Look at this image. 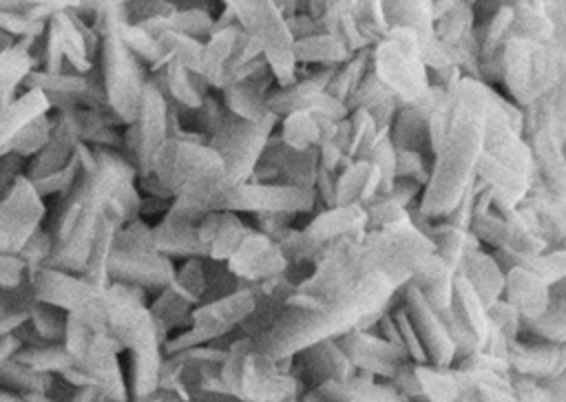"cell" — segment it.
<instances>
[{
  "label": "cell",
  "instance_id": "1",
  "mask_svg": "<svg viewBox=\"0 0 566 402\" xmlns=\"http://www.w3.org/2000/svg\"><path fill=\"white\" fill-rule=\"evenodd\" d=\"M93 150L95 168L80 172L73 188L55 199V210L44 225L53 236V252L44 267L82 274L104 223L126 225L139 219L142 192L130 159L119 150Z\"/></svg>",
  "mask_w": 566,
  "mask_h": 402
},
{
  "label": "cell",
  "instance_id": "2",
  "mask_svg": "<svg viewBox=\"0 0 566 402\" xmlns=\"http://www.w3.org/2000/svg\"><path fill=\"white\" fill-rule=\"evenodd\" d=\"M453 110L442 141L433 157L431 177L422 192L420 214L424 219H440L455 210L467 190L475 186V166L484 150V124L493 93L484 82L464 75L451 91Z\"/></svg>",
  "mask_w": 566,
  "mask_h": 402
},
{
  "label": "cell",
  "instance_id": "3",
  "mask_svg": "<svg viewBox=\"0 0 566 402\" xmlns=\"http://www.w3.org/2000/svg\"><path fill=\"white\" fill-rule=\"evenodd\" d=\"M150 174L170 197V208L195 223L219 210L223 194L232 188L226 166L208 139L184 128L159 146Z\"/></svg>",
  "mask_w": 566,
  "mask_h": 402
},
{
  "label": "cell",
  "instance_id": "4",
  "mask_svg": "<svg viewBox=\"0 0 566 402\" xmlns=\"http://www.w3.org/2000/svg\"><path fill=\"white\" fill-rule=\"evenodd\" d=\"M102 331L115 338L122 351L130 353V398L155 393L166 340L148 311L146 294L128 285H108L104 289Z\"/></svg>",
  "mask_w": 566,
  "mask_h": 402
},
{
  "label": "cell",
  "instance_id": "5",
  "mask_svg": "<svg viewBox=\"0 0 566 402\" xmlns=\"http://www.w3.org/2000/svg\"><path fill=\"white\" fill-rule=\"evenodd\" d=\"M126 20L124 2H97L93 29L99 38L97 73L106 93L111 115L130 126L142 106L144 88L148 82V68L130 53L119 35V24Z\"/></svg>",
  "mask_w": 566,
  "mask_h": 402
},
{
  "label": "cell",
  "instance_id": "6",
  "mask_svg": "<svg viewBox=\"0 0 566 402\" xmlns=\"http://www.w3.org/2000/svg\"><path fill=\"white\" fill-rule=\"evenodd\" d=\"M283 360H274L248 336H239L228 349L221 362L223 389L243 402H290L303 395V382L283 367Z\"/></svg>",
  "mask_w": 566,
  "mask_h": 402
},
{
  "label": "cell",
  "instance_id": "7",
  "mask_svg": "<svg viewBox=\"0 0 566 402\" xmlns=\"http://www.w3.org/2000/svg\"><path fill=\"white\" fill-rule=\"evenodd\" d=\"M175 272L177 263L155 250L150 223L135 219L117 230L108 258L111 285L117 283L137 287L144 294H159L170 285Z\"/></svg>",
  "mask_w": 566,
  "mask_h": 402
},
{
  "label": "cell",
  "instance_id": "8",
  "mask_svg": "<svg viewBox=\"0 0 566 402\" xmlns=\"http://www.w3.org/2000/svg\"><path fill=\"white\" fill-rule=\"evenodd\" d=\"M502 82L524 108L566 82V53L551 42L511 38L502 49Z\"/></svg>",
  "mask_w": 566,
  "mask_h": 402
},
{
  "label": "cell",
  "instance_id": "9",
  "mask_svg": "<svg viewBox=\"0 0 566 402\" xmlns=\"http://www.w3.org/2000/svg\"><path fill=\"white\" fill-rule=\"evenodd\" d=\"M374 75L405 104H416L431 86L420 55V38L411 27H391L371 49Z\"/></svg>",
  "mask_w": 566,
  "mask_h": 402
},
{
  "label": "cell",
  "instance_id": "10",
  "mask_svg": "<svg viewBox=\"0 0 566 402\" xmlns=\"http://www.w3.org/2000/svg\"><path fill=\"white\" fill-rule=\"evenodd\" d=\"M29 278L35 300L49 303L93 329H104V289L93 287L80 274L55 267H38Z\"/></svg>",
  "mask_w": 566,
  "mask_h": 402
},
{
  "label": "cell",
  "instance_id": "11",
  "mask_svg": "<svg viewBox=\"0 0 566 402\" xmlns=\"http://www.w3.org/2000/svg\"><path fill=\"white\" fill-rule=\"evenodd\" d=\"M279 117L268 121H245L234 117L232 113L223 119V124L208 137V146L221 157L230 186L245 183L263 155V148L279 124Z\"/></svg>",
  "mask_w": 566,
  "mask_h": 402
},
{
  "label": "cell",
  "instance_id": "12",
  "mask_svg": "<svg viewBox=\"0 0 566 402\" xmlns=\"http://www.w3.org/2000/svg\"><path fill=\"white\" fill-rule=\"evenodd\" d=\"M170 104L164 97L161 88L148 75L139 115L124 130V155L137 170V179L148 177L153 168L155 152L170 137Z\"/></svg>",
  "mask_w": 566,
  "mask_h": 402
},
{
  "label": "cell",
  "instance_id": "13",
  "mask_svg": "<svg viewBox=\"0 0 566 402\" xmlns=\"http://www.w3.org/2000/svg\"><path fill=\"white\" fill-rule=\"evenodd\" d=\"M49 216L46 201L24 174L0 199V254H18Z\"/></svg>",
  "mask_w": 566,
  "mask_h": 402
},
{
  "label": "cell",
  "instance_id": "14",
  "mask_svg": "<svg viewBox=\"0 0 566 402\" xmlns=\"http://www.w3.org/2000/svg\"><path fill=\"white\" fill-rule=\"evenodd\" d=\"M316 205V190L283 186V183H239L232 186L221 203L219 210L226 212H290L301 214L310 212Z\"/></svg>",
  "mask_w": 566,
  "mask_h": 402
},
{
  "label": "cell",
  "instance_id": "15",
  "mask_svg": "<svg viewBox=\"0 0 566 402\" xmlns=\"http://www.w3.org/2000/svg\"><path fill=\"white\" fill-rule=\"evenodd\" d=\"M338 347L347 356V360L354 364V369H363L367 373L394 378L396 371L409 362V353L382 336H374L365 329H352L336 338Z\"/></svg>",
  "mask_w": 566,
  "mask_h": 402
},
{
  "label": "cell",
  "instance_id": "16",
  "mask_svg": "<svg viewBox=\"0 0 566 402\" xmlns=\"http://www.w3.org/2000/svg\"><path fill=\"white\" fill-rule=\"evenodd\" d=\"M228 269L243 283H261L272 276H279L287 267L279 243L268 234L252 228L234 254L226 261Z\"/></svg>",
  "mask_w": 566,
  "mask_h": 402
},
{
  "label": "cell",
  "instance_id": "17",
  "mask_svg": "<svg viewBox=\"0 0 566 402\" xmlns=\"http://www.w3.org/2000/svg\"><path fill=\"white\" fill-rule=\"evenodd\" d=\"M80 144H82V137H80V121H77L75 108L53 110V128H51L49 141L33 159L27 161L24 177L35 181L53 172H60L73 161Z\"/></svg>",
  "mask_w": 566,
  "mask_h": 402
},
{
  "label": "cell",
  "instance_id": "18",
  "mask_svg": "<svg viewBox=\"0 0 566 402\" xmlns=\"http://www.w3.org/2000/svg\"><path fill=\"white\" fill-rule=\"evenodd\" d=\"M402 289H405V309L427 351V358L438 367H449L455 358V345L438 309L411 283H407Z\"/></svg>",
  "mask_w": 566,
  "mask_h": 402
},
{
  "label": "cell",
  "instance_id": "19",
  "mask_svg": "<svg viewBox=\"0 0 566 402\" xmlns=\"http://www.w3.org/2000/svg\"><path fill=\"white\" fill-rule=\"evenodd\" d=\"M296 356V369L292 371L310 389H318L327 382H345L354 378V364L347 360L336 338L318 340Z\"/></svg>",
  "mask_w": 566,
  "mask_h": 402
},
{
  "label": "cell",
  "instance_id": "20",
  "mask_svg": "<svg viewBox=\"0 0 566 402\" xmlns=\"http://www.w3.org/2000/svg\"><path fill=\"white\" fill-rule=\"evenodd\" d=\"M444 93H447L444 88L431 84L416 104L402 106L398 110V115L394 117V124H391V133H389L394 148L418 150L422 155L431 152L429 117H431L433 108L438 106V102L444 97Z\"/></svg>",
  "mask_w": 566,
  "mask_h": 402
},
{
  "label": "cell",
  "instance_id": "21",
  "mask_svg": "<svg viewBox=\"0 0 566 402\" xmlns=\"http://www.w3.org/2000/svg\"><path fill=\"white\" fill-rule=\"evenodd\" d=\"M261 159L270 161L279 170L276 183L316 190V179H318V170H321L318 148L294 150L283 144L279 133H272L263 148Z\"/></svg>",
  "mask_w": 566,
  "mask_h": 402
},
{
  "label": "cell",
  "instance_id": "22",
  "mask_svg": "<svg viewBox=\"0 0 566 402\" xmlns=\"http://www.w3.org/2000/svg\"><path fill=\"white\" fill-rule=\"evenodd\" d=\"M250 230L252 225H245L237 216V212H226V210L208 212L197 223V236H199L203 258L228 261Z\"/></svg>",
  "mask_w": 566,
  "mask_h": 402
},
{
  "label": "cell",
  "instance_id": "23",
  "mask_svg": "<svg viewBox=\"0 0 566 402\" xmlns=\"http://www.w3.org/2000/svg\"><path fill=\"white\" fill-rule=\"evenodd\" d=\"M150 77L177 113L197 110L210 95L208 82L197 71H190L179 62H166L159 71L150 73Z\"/></svg>",
  "mask_w": 566,
  "mask_h": 402
},
{
  "label": "cell",
  "instance_id": "24",
  "mask_svg": "<svg viewBox=\"0 0 566 402\" xmlns=\"http://www.w3.org/2000/svg\"><path fill=\"white\" fill-rule=\"evenodd\" d=\"M274 84L276 82H274L270 68H265L250 80H243V82H237V84L223 88L221 102L239 119L254 121V124L268 121V119L276 117L274 113H270L268 102H265V97L274 88Z\"/></svg>",
  "mask_w": 566,
  "mask_h": 402
},
{
  "label": "cell",
  "instance_id": "25",
  "mask_svg": "<svg viewBox=\"0 0 566 402\" xmlns=\"http://www.w3.org/2000/svg\"><path fill=\"white\" fill-rule=\"evenodd\" d=\"M150 236L155 250L172 261L203 256L197 236V223L181 216L172 208H168L164 216L155 225H150Z\"/></svg>",
  "mask_w": 566,
  "mask_h": 402
},
{
  "label": "cell",
  "instance_id": "26",
  "mask_svg": "<svg viewBox=\"0 0 566 402\" xmlns=\"http://www.w3.org/2000/svg\"><path fill=\"white\" fill-rule=\"evenodd\" d=\"M548 289H551V285H546L537 274H533L526 267L515 265L504 272L502 298L506 303H511L517 309V314L522 316V320H526V322L537 320L546 311Z\"/></svg>",
  "mask_w": 566,
  "mask_h": 402
},
{
  "label": "cell",
  "instance_id": "27",
  "mask_svg": "<svg viewBox=\"0 0 566 402\" xmlns=\"http://www.w3.org/2000/svg\"><path fill=\"white\" fill-rule=\"evenodd\" d=\"M380 186H382L380 168L369 159H354L336 174V186H334L336 205H349V203L365 205L380 192Z\"/></svg>",
  "mask_w": 566,
  "mask_h": 402
},
{
  "label": "cell",
  "instance_id": "28",
  "mask_svg": "<svg viewBox=\"0 0 566 402\" xmlns=\"http://www.w3.org/2000/svg\"><path fill=\"white\" fill-rule=\"evenodd\" d=\"M455 274L473 287V292L480 296L486 309L504 294V272L500 263L493 258V254H486L482 250L469 252L460 261Z\"/></svg>",
  "mask_w": 566,
  "mask_h": 402
},
{
  "label": "cell",
  "instance_id": "29",
  "mask_svg": "<svg viewBox=\"0 0 566 402\" xmlns=\"http://www.w3.org/2000/svg\"><path fill=\"white\" fill-rule=\"evenodd\" d=\"M334 119L316 113V110H292L285 117H281V139L285 146L294 150H307L318 148L334 130Z\"/></svg>",
  "mask_w": 566,
  "mask_h": 402
},
{
  "label": "cell",
  "instance_id": "30",
  "mask_svg": "<svg viewBox=\"0 0 566 402\" xmlns=\"http://www.w3.org/2000/svg\"><path fill=\"white\" fill-rule=\"evenodd\" d=\"M303 230H307L321 243H329L345 234H365L367 232V210L360 203L325 208Z\"/></svg>",
  "mask_w": 566,
  "mask_h": 402
},
{
  "label": "cell",
  "instance_id": "31",
  "mask_svg": "<svg viewBox=\"0 0 566 402\" xmlns=\"http://www.w3.org/2000/svg\"><path fill=\"white\" fill-rule=\"evenodd\" d=\"M409 283L438 309H447L453 303L455 269L436 252L411 274Z\"/></svg>",
  "mask_w": 566,
  "mask_h": 402
},
{
  "label": "cell",
  "instance_id": "32",
  "mask_svg": "<svg viewBox=\"0 0 566 402\" xmlns=\"http://www.w3.org/2000/svg\"><path fill=\"white\" fill-rule=\"evenodd\" d=\"M46 113H51V104L46 95L38 88H27L15 99H11L0 110V157L4 155V148L20 128H24L31 119Z\"/></svg>",
  "mask_w": 566,
  "mask_h": 402
},
{
  "label": "cell",
  "instance_id": "33",
  "mask_svg": "<svg viewBox=\"0 0 566 402\" xmlns=\"http://www.w3.org/2000/svg\"><path fill=\"white\" fill-rule=\"evenodd\" d=\"M327 402H400L394 384H376L371 373L354 375L345 382H327L316 389Z\"/></svg>",
  "mask_w": 566,
  "mask_h": 402
},
{
  "label": "cell",
  "instance_id": "34",
  "mask_svg": "<svg viewBox=\"0 0 566 402\" xmlns=\"http://www.w3.org/2000/svg\"><path fill=\"white\" fill-rule=\"evenodd\" d=\"M451 307L455 309L458 318L462 320V325L475 336L480 349L486 347L491 334H493V322L489 318V311L484 307V303L480 300V296L473 292V287L455 274V285H453V303Z\"/></svg>",
  "mask_w": 566,
  "mask_h": 402
},
{
  "label": "cell",
  "instance_id": "35",
  "mask_svg": "<svg viewBox=\"0 0 566 402\" xmlns=\"http://www.w3.org/2000/svg\"><path fill=\"white\" fill-rule=\"evenodd\" d=\"M192 309L195 305L179 296L170 285L155 294V298L148 303V311L164 340H168L170 334H179L190 327Z\"/></svg>",
  "mask_w": 566,
  "mask_h": 402
},
{
  "label": "cell",
  "instance_id": "36",
  "mask_svg": "<svg viewBox=\"0 0 566 402\" xmlns=\"http://www.w3.org/2000/svg\"><path fill=\"white\" fill-rule=\"evenodd\" d=\"M294 55L296 62L303 64H321V66H340L345 64L354 53L345 46V42L338 35L332 33H314L310 38L294 42Z\"/></svg>",
  "mask_w": 566,
  "mask_h": 402
},
{
  "label": "cell",
  "instance_id": "37",
  "mask_svg": "<svg viewBox=\"0 0 566 402\" xmlns=\"http://www.w3.org/2000/svg\"><path fill=\"white\" fill-rule=\"evenodd\" d=\"M31 68H35V60L31 51L18 42L0 55V110L18 97Z\"/></svg>",
  "mask_w": 566,
  "mask_h": 402
},
{
  "label": "cell",
  "instance_id": "38",
  "mask_svg": "<svg viewBox=\"0 0 566 402\" xmlns=\"http://www.w3.org/2000/svg\"><path fill=\"white\" fill-rule=\"evenodd\" d=\"M429 239H431V243L436 247V254L440 258H444L453 269H458L460 261L469 252L480 250V241H478V236L471 230H460V228L449 225V223L431 225Z\"/></svg>",
  "mask_w": 566,
  "mask_h": 402
},
{
  "label": "cell",
  "instance_id": "39",
  "mask_svg": "<svg viewBox=\"0 0 566 402\" xmlns=\"http://www.w3.org/2000/svg\"><path fill=\"white\" fill-rule=\"evenodd\" d=\"M13 358L33 371L62 375L75 362L62 342H40V345H20Z\"/></svg>",
  "mask_w": 566,
  "mask_h": 402
},
{
  "label": "cell",
  "instance_id": "40",
  "mask_svg": "<svg viewBox=\"0 0 566 402\" xmlns=\"http://www.w3.org/2000/svg\"><path fill=\"white\" fill-rule=\"evenodd\" d=\"M53 382H55V375L33 371L31 367L18 362L13 356L4 360V364L0 367V387L20 395H29V393L49 395L53 389Z\"/></svg>",
  "mask_w": 566,
  "mask_h": 402
},
{
  "label": "cell",
  "instance_id": "41",
  "mask_svg": "<svg viewBox=\"0 0 566 402\" xmlns=\"http://www.w3.org/2000/svg\"><path fill=\"white\" fill-rule=\"evenodd\" d=\"M166 27L199 42H206L214 29V15L208 11V4L175 2V11L166 15Z\"/></svg>",
  "mask_w": 566,
  "mask_h": 402
},
{
  "label": "cell",
  "instance_id": "42",
  "mask_svg": "<svg viewBox=\"0 0 566 402\" xmlns=\"http://www.w3.org/2000/svg\"><path fill=\"white\" fill-rule=\"evenodd\" d=\"M371 46L354 53L345 64H340L327 86V93L336 97L338 102L347 104L349 95L358 88V84L365 80V75L371 71Z\"/></svg>",
  "mask_w": 566,
  "mask_h": 402
},
{
  "label": "cell",
  "instance_id": "43",
  "mask_svg": "<svg viewBox=\"0 0 566 402\" xmlns=\"http://www.w3.org/2000/svg\"><path fill=\"white\" fill-rule=\"evenodd\" d=\"M51 128H53V110L31 119L24 128H20L15 133V137L9 141V146L4 148V155L9 152V155H15L24 161L33 159L46 146Z\"/></svg>",
  "mask_w": 566,
  "mask_h": 402
},
{
  "label": "cell",
  "instance_id": "44",
  "mask_svg": "<svg viewBox=\"0 0 566 402\" xmlns=\"http://www.w3.org/2000/svg\"><path fill=\"white\" fill-rule=\"evenodd\" d=\"M119 35H122L124 44L130 49V53L148 68V73H155L166 64L157 40L146 29H142L139 24H128L124 20L119 24Z\"/></svg>",
  "mask_w": 566,
  "mask_h": 402
},
{
  "label": "cell",
  "instance_id": "45",
  "mask_svg": "<svg viewBox=\"0 0 566 402\" xmlns=\"http://www.w3.org/2000/svg\"><path fill=\"white\" fill-rule=\"evenodd\" d=\"M66 318L69 314H64L62 309L35 300L29 309V320L27 325L31 327V331L35 334L38 340L42 342H62L64 331H66Z\"/></svg>",
  "mask_w": 566,
  "mask_h": 402
},
{
  "label": "cell",
  "instance_id": "46",
  "mask_svg": "<svg viewBox=\"0 0 566 402\" xmlns=\"http://www.w3.org/2000/svg\"><path fill=\"white\" fill-rule=\"evenodd\" d=\"M170 287L184 296L195 307L201 305L206 292V274H203V256L186 258L177 265V272L170 281Z\"/></svg>",
  "mask_w": 566,
  "mask_h": 402
},
{
  "label": "cell",
  "instance_id": "47",
  "mask_svg": "<svg viewBox=\"0 0 566 402\" xmlns=\"http://www.w3.org/2000/svg\"><path fill=\"white\" fill-rule=\"evenodd\" d=\"M283 256L290 261V263H316V258L321 256L323 247L327 243H321L318 239H314L307 230H285L279 239H276Z\"/></svg>",
  "mask_w": 566,
  "mask_h": 402
},
{
  "label": "cell",
  "instance_id": "48",
  "mask_svg": "<svg viewBox=\"0 0 566 402\" xmlns=\"http://www.w3.org/2000/svg\"><path fill=\"white\" fill-rule=\"evenodd\" d=\"M394 99H398V97L374 75V71H369L365 75V80L358 84V88L349 95L345 106H347L349 113H354V110L371 113V110H376V108H380V106H385Z\"/></svg>",
  "mask_w": 566,
  "mask_h": 402
},
{
  "label": "cell",
  "instance_id": "49",
  "mask_svg": "<svg viewBox=\"0 0 566 402\" xmlns=\"http://www.w3.org/2000/svg\"><path fill=\"white\" fill-rule=\"evenodd\" d=\"M203 274H206V292H203V300L201 303H210L217 298H223L241 287H245L248 283L239 281L230 269L226 261H212V258H203Z\"/></svg>",
  "mask_w": 566,
  "mask_h": 402
},
{
  "label": "cell",
  "instance_id": "50",
  "mask_svg": "<svg viewBox=\"0 0 566 402\" xmlns=\"http://www.w3.org/2000/svg\"><path fill=\"white\" fill-rule=\"evenodd\" d=\"M352 126V144H349V159H367L369 150L378 141V126L367 110H354L349 117Z\"/></svg>",
  "mask_w": 566,
  "mask_h": 402
},
{
  "label": "cell",
  "instance_id": "51",
  "mask_svg": "<svg viewBox=\"0 0 566 402\" xmlns=\"http://www.w3.org/2000/svg\"><path fill=\"white\" fill-rule=\"evenodd\" d=\"M433 161L427 159V155L418 150H402L396 148V179H411L420 186L429 183Z\"/></svg>",
  "mask_w": 566,
  "mask_h": 402
},
{
  "label": "cell",
  "instance_id": "52",
  "mask_svg": "<svg viewBox=\"0 0 566 402\" xmlns=\"http://www.w3.org/2000/svg\"><path fill=\"white\" fill-rule=\"evenodd\" d=\"M77 177H80V163H77V159L73 157V161H71L66 168H62L60 172H53V174H49V177L35 179V181H31V183L35 186L38 194L46 201L49 197L60 199L62 194H66V192L73 188V183L77 181Z\"/></svg>",
  "mask_w": 566,
  "mask_h": 402
},
{
  "label": "cell",
  "instance_id": "53",
  "mask_svg": "<svg viewBox=\"0 0 566 402\" xmlns=\"http://www.w3.org/2000/svg\"><path fill=\"white\" fill-rule=\"evenodd\" d=\"M486 311H489V318H491L493 327L506 338V342L517 340V336H520V325H522V316L517 314V309H515L511 303H506L504 298H500V300H495Z\"/></svg>",
  "mask_w": 566,
  "mask_h": 402
},
{
  "label": "cell",
  "instance_id": "54",
  "mask_svg": "<svg viewBox=\"0 0 566 402\" xmlns=\"http://www.w3.org/2000/svg\"><path fill=\"white\" fill-rule=\"evenodd\" d=\"M367 159H369L371 163H376V166L380 168V172H382V186H380V192H378V194L389 192V188H391L394 181H396V148H394L391 139H389V137L378 139L376 146L369 150Z\"/></svg>",
  "mask_w": 566,
  "mask_h": 402
},
{
  "label": "cell",
  "instance_id": "55",
  "mask_svg": "<svg viewBox=\"0 0 566 402\" xmlns=\"http://www.w3.org/2000/svg\"><path fill=\"white\" fill-rule=\"evenodd\" d=\"M29 281V267L20 254H0V287L13 289Z\"/></svg>",
  "mask_w": 566,
  "mask_h": 402
},
{
  "label": "cell",
  "instance_id": "56",
  "mask_svg": "<svg viewBox=\"0 0 566 402\" xmlns=\"http://www.w3.org/2000/svg\"><path fill=\"white\" fill-rule=\"evenodd\" d=\"M27 161L15 155H2L0 157V199L13 188V183L24 174Z\"/></svg>",
  "mask_w": 566,
  "mask_h": 402
},
{
  "label": "cell",
  "instance_id": "57",
  "mask_svg": "<svg viewBox=\"0 0 566 402\" xmlns=\"http://www.w3.org/2000/svg\"><path fill=\"white\" fill-rule=\"evenodd\" d=\"M186 402H243L226 391H195Z\"/></svg>",
  "mask_w": 566,
  "mask_h": 402
},
{
  "label": "cell",
  "instance_id": "58",
  "mask_svg": "<svg viewBox=\"0 0 566 402\" xmlns=\"http://www.w3.org/2000/svg\"><path fill=\"white\" fill-rule=\"evenodd\" d=\"M18 349H20V340H18L15 334L0 336V367H2L4 360H9Z\"/></svg>",
  "mask_w": 566,
  "mask_h": 402
},
{
  "label": "cell",
  "instance_id": "59",
  "mask_svg": "<svg viewBox=\"0 0 566 402\" xmlns=\"http://www.w3.org/2000/svg\"><path fill=\"white\" fill-rule=\"evenodd\" d=\"M0 402H24V398L20 393H13L0 387Z\"/></svg>",
  "mask_w": 566,
  "mask_h": 402
},
{
  "label": "cell",
  "instance_id": "60",
  "mask_svg": "<svg viewBox=\"0 0 566 402\" xmlns=\"http://www.w3.org/2000/svg\"><path fill=\"white\" fill-rule=\"evenodd\" d=\"M24 402H55L53 398L49 395H40V393H29V395H22Z\"/></svg>",
  "mask_w": 566,
  "mask_h": 402
}]
</instances>
